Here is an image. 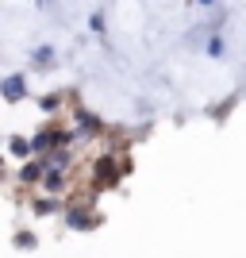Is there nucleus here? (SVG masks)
<instances>
[{
	"label": "nucleus",
	"instance_id": "nucleus-1",
	"mask_svg": "<svg viewBox=\"0 0 246 258\" xmlns=\"http://www.w3.org/2000/svg\"><path fill=\"white\" fill-rule=\"evenodd\" d=\"M4 97H8V100L23 97V81H20V77H8V81H4Z\"/></svg>",
	"mask_w": 246,
	"mask_h": 258
},
{
	"label": "nucleus",
	"instance_id": "nucleus-2",
	"mask_svg": "<svg viewBox=\"0 0 246 258\" xmlns=\"http://www.w3.org/2000/svg\"><path fill=\"white\" fill-rule=\"evenodd\" d=\"M100 177H104V181H112V177H116V162H112V158L100 162Z\"/></svg>",
	"mask_w": 246,
	"mask_h": 258
},
{
	"label": "nucleus",
	"instance_id": "nucleus-3",
	"mask_svg": "<svg viewBox=\"0 0 246 258\" xmlns=\"http://www.w3.org/2000/svg\"><path fill=\"white\" fill-rule=\"evenodd\" d=\"M50 58H54V54H50V46H43V50L35 54V62H39V66H46V62H50Z\"/></svg>",
	"mask_w": 246,
	"mask_h": 258
}]
</instances>
